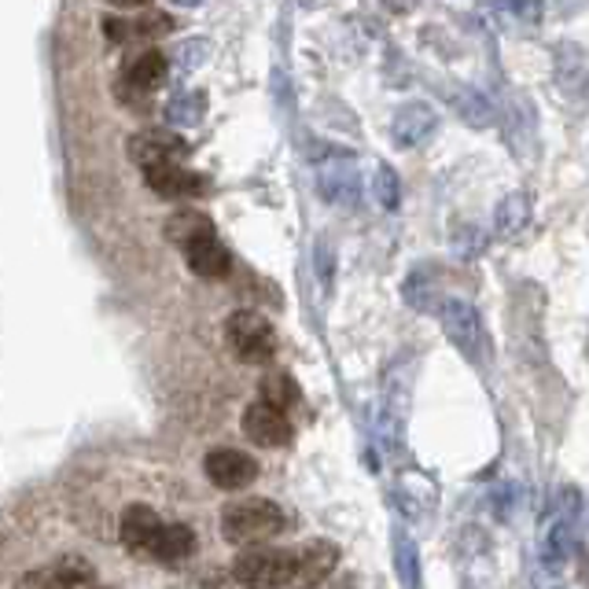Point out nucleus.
I'll list each match as a JSON object with an SVG mask.
<instances>
[{
    "instance_id": "nucleus-3",
    "label": "nucleus",
    "mask_w": 589,
    "mask_h": 589,
    "mask_svg": "<svg viewBox=\"0 0 589 589\" xmlns=\"http://www.w3.org/2000/svg\"><path fill=\"white\" fill-rule=\"evenodd\" d=\"M226 340L232 354L247 364H266L277 354V335L273 324L255 310H236L226 321Z\"/></svg>"
},
{
    "instance_id": "nucleus-25",
    "label": "nucleus",
    "mask_w": 589,
    "mask_h": 589,
    "mask_svg": "<svg viewBox=\"0 0 589 589\" xmlns=\"http://www.w3.org/2000/svg\"><path fill=\"white\" fill-rule=\"evenodd\" d=\"M383 4H387V8H395V12H406V8H409V0H383Z\"/></svg>"
},
{
    "instance_id": "nucleus-28",
    "label": "nucleus",
    "mask_w": 589,
    "mask_h": 589,
    "mask_svg": "<svg viewBox=\"0 0 589 589\" xmlns=\"http://www.w3.org/2000/svg\"><path fill=\"white\" fill-rule=\"evenodd\" d=\"M564 8H575V4H586V0H560Z\"/></svg>"
},
{
    "instance_id": "nucleus-9",
    "label": "nucleus",
    "mask_w": 589,
    "mask_h": 589,
    "mask_svg": "<svg viewBox=\"0 0 589 589\" xmlns=\"http://www.w3.org/2000/svg\"><path fill=\"white\" fill-rule=\"evenodd\" d=\"M144 181H148V189H152L155 195H163V200H189V195L207 192V177L184 170V166H177V163L148 166Z\"/></svg>"
},
{
    "instance_id": "nucleus-14",
    "label": "nucleus",
    "mask_w": 589,
    "mask_h": 589,
    "mask_svg": "<svg viewBox=\"0 0 589 589\" xmlns=\"http://www.w3.org/2000/svg\"><path fill=\"white\" fill-rule=\"evenodd\" d=\"M163 530V520H158L155 509L148 504H129L126 516H121V541L137 553H152V541Z\"/></svg>"
},
{
    "instance_id": "nucleus-13",
    "label": "nucleus",
    "mask_w": 589,
    "mask_h": 589,
    "mask_svg": "<svg viewBox=\"0 0 589 589\" xmlns=\"http://www.w3.org/2000/svg\"><path fill=\"white\" fill-rule=\"evenodd\" d=\"M184 258H189V266H192L195 277H207V280L229 277V269H232L229 247L218 236H203V240L189 243V247H184Z\"/></svg>"
},
{
    "instance_id": "nucleus-18",
    "label": "nucleus",
    "mask_w": 589,
    "mask_h": 589,
    "mask_svg": "<svg viewBox=\"0 0 589 589\" xmlns=\"http://www.w3.org/2000/svg\"><path fill=\"white\" fill-rule=\"evenodd\" d=\"M258 390H261V401L284 409V413H292V409L303 406V390H298V383L287 376V372H266Z\"/></svg>"
},
{
    "instance_id": "nucleus-15",
    "label": "nucleus",
    "mask_w": 589,
    "mask_h": 589,
    "mask_svg": "<svg viewBox=\"0 0 589 589\" xmlns=\"http://www.w3.org/2000/svg\"><path fill=\"white\" fill-rule=\"evenodd\" d=\"M192 553H195V530L184 527V523H163L148 556L163 560V564H177V560H189Z\"/></svg>"
},
{
    "instance_id": "nucleus-4",
    "label": "nucleus",
    "mask_w": 589,
    "mask_h": 589,
    "mask_svg": "<svg viewBox=\"0 0 589 589\" xmlns=\"http://www.w3.org/2000/svg\"><path fill=\"white\" fill-rule=\"evenodd\" d=\"M438 317H443V329H446V335H450L453 347L461 350L469 361H479V354H483V321H479V313H475V306L464 303V298H446Z\"/></svg>"
},
{
    "instance_id": "nucleus-16",
    "label": "nucleus",
    "mask_w": 589,
    "mask_h": 589,
    "mask_svg": "<svg viewBox=\"0 0 589 589\" xmlns=\"http://www.w3.org/2000/svg\"><path fill=\"white\" fill-rule=\"evenodd\" d=\"M126 81L133 86L137 92H152L158 89L166 81V55L163 52H155V49H148V52H140L133 63L126 67Z\"/></svg>"
},
{
    "instance_id": "nucleus-21",
    "label": "nucleus",
    "mask_w": 589,
    "mask_h": 589,
    "mask_svg": "<svg viewBox=\"0 0 589 589\" xmlns=\"http://www.w3.org/2000/svg\"><path fill=\"white\" fill-rule=\"evenodd\" d=\"M453 104H457V115L469 121L472 129H486V126H494V118H498V111H494L490 100L475 89H461L453 97Z\"/></svg>"
},
{
    "instance_id": "nucleus-26",
    "label": "nucleus",
    "mask_w": 589,
    "mask_h": 589,
    "mask_svg": "<svg viewBox=\"0 0 589 589\" xmlns=\"http://www.w3.org/2000/svg\"><path fill=\"white\" fill-rule=\"evenodd\" d=\"M111 4H118V8H140V4H148V0H111Z\"/></svg>"
},
{
    "instance_id": "nucleus-24",
    "label": "nucleus",
    "mask_w": 589,
    "mask_h": 589,
    "mask_svg": "<svg viewBox=\"0 0 589 589\" xmlns=\"http://www.w3.org/2000/svg\"><path fill=\"white\" fill-rule=\"evenodd\" d=\"M512 12H516V18H523V23H538L541 0H512Z\"/></svg>"
},
{
    "instance_id": "nucleus-10",
    "label": "nucleus",
    "mask_w": 589,
    "mask_h": 589,
    "mask_svg": "<svg viewBox=\"0 0 589 589\" xmlns=\"http://www.w3.org/2000/svg\"><path fill=\"white\" fill-rule=\"evenodd\" d=\"M184 152H189V144H184L181 137L170 133V129H148V133H137L129 140V155H133V163L140 170H148V166H163V163H177Z\"/></svg>"
},
{
    "instance_id": "nucleus-12",
    "label": "nucleus",
    "mask_w": 589,
    "mask_h": 589,
    "mask_svg": "<svg viewBox=\"0 0 589 589\" xmlns=\"http://www.w3.org/2000/svg\"><path fill=\"white\" fill-rule=\"evenodd\" d=\"M438 129V115L427 104H406L390 121V137H395L398 148H420L435 137Z\"/></svg>"
},
{
    "instance_id": "nucleus-8",
    "label": "nucleus",
    "mask_w": 589,
    "mask_h": 589,
    "mask_svg": "<svg viewBox=\"0 0 589 589\" xmlns=\"http://www.w3.org/2000/svg\"><path fill=\"white\" fill-rule=\"evenodd\" d=\"M89 582H92V564L78 556H63L60 564L23 575L18 578V589H89Z\"/></svg>"
},
{
    "instance_id": "nucleus-23",
    "label": "nucleus",
    "mask_w": 589,
    "mask_h": 589,
    "mask_svg": "<svg viewBox=\"0 0 589 589\" xmlns=\"http://www.w3.org/2000/svg\"><path fill=\"white\" fill-rule=\"evenodd\" d=\"M376 200H380V207H387V210H395L401 203V184L390 166H380L376 170Z\"/></svg>"
},
{
    "instance_id": "nucleus-5",
    "label": "nucleus",
    "mask_w": 589,
    "mask_h": 589,
    "mask_svg": "<svg viewBox=\"0 0 589 589\" xmlns=\"http://www.w3.org/2000/svg\"><path fill=\"white\" fill-rule=\"evenodd\" d=\"M243 435L251 438L255 446H266V450H273V446H287L292 443V420H287L284 409L269 406V401H251L247 409H243Z\"/></svg>"
},
{
    "instance_id": "nucleus-6",
    "label": "nucleus",
    "mask_w": 589,
    "mask_h": 589,
    "mask_svg": "<svg viewBox=\"0 0 589 589\" xmlns=\"http://www.w3.org/2000/svg\"><path fill=\"white\" fill-rule=\"evenodd\" d=\"M317 181H321V195L329 203L350 207V203H358V195H361V174L347 152H335L332 158H324L321 170H317Z\"/></svg>"
},
{
    "instance_id": "nucleus-11",
    "label": "nucleus",
    "mask_w": 589,
    "mask_h": 589,
    "mask_svg": "<svg viewBox=\"0 0 589 589\" xmlns=\"http://www.w3.org/2000/svg\"><path fill=\"white\" fill-rule=\"evenodd\" d=\"M335 564H340L335 541H310V546H298V572H295V582L287 589H317L335 572Z\"/></svg>"
},
{
    "instance_id": "nucleus-7",
    "label": "nucleus",
    "mask_w": 589,
    "mask_h": 589,
    "mask_svg": "<svg viewBox=\"0 0 589 589\" xmlns=\"http://www.w3.org/2000/svg\"><path fill=\"white\" fill-rule=\"evenodd\" d=\"M203 472L207 479L218 486V490H243L258 479V464L255 457H247L243 450H214L203 461Z\"/></svg>"
},
{
    "instance_id": "nucleus-27",
    "label": "nucleus",
    "mask_w": 589,
    "mask_h": 589,
    "mask_svg": "<svg viewBox=\"0 0 589 589\" xmlns=\"http://www.w3.org/2000/svg\"><path fill=\"white\" fill-rule=\"evenodd\" d=\"M174 4H181V8H195L200 0H174Z\"/></svg>"
},
{
    "instance_id": "nucleus-22",
    "label": "nucleus",
    "mask_w": 589,
    "mask_h": 589,
    "mask_svg": "<svg viewBox=\"0 0 589 589\" xmlns=\"http://www.w3.org/2000/svg\"><path fill=\"white\" fill-rule=\"evenodd\" d=\"M395 564H398L401 586H406V589H417V578H420L417 549H413V541H409L406 535H398V538H395Z\"/></svg>"
},
{
    "instance_id": "nucleus-1",
    "label": "nucleus",
    "mask_w": 589,
    "mask_h": 589,
    "mask_svg": "<svg viewBox=\"0 0 589 589\" xmlns=\"http://www.w3.org/2000/svg\"><path fill=\"white\" fill-rule=\"evenodd\" d=\"M284 527V509L269 498H236L221 509V535L229 546H261V541L277 538Z\"/></svg>"
},
{
    "instance_id": "nucleus-20",
    "label": "nucleus",
    "mask_w": 589,
    "mask_h": 589,
    "mask_svg": "<svg viewBox=\"0 0 589 589\" xmlns=\"http://www.w3.org/2000/svg\"><path fill=\"white\" fill-rule=\"evenodd\" d=\"M203 115H207V97L203 92H177L170 104H166V121L177 129L200 126Z\"/></svg>"
},
{
    "instance_id": "nucleus-2",
    "label": "nucleus",
    "mask_w": 589,
    "mask_h": 589,
    "mask_svg": "<svg viewBox=\"0 0 589 589\" xmlns=\"http://www.w3.org/2000/svg\"><path fill=\"white\" fill-rule=\"evenodd\" d=\"M298 572V549L247 546L232 564V578L243 589H287Z\"/></svg>"
},
{
    "instance_id": "nucleus-19",
    "label": "nucleus",
    "mask_w": 589,
    "mask_h": 589,
    "mask_svg": "<svg viewBox=\"0 0 589 589\" xmlns=\"http://www.w3.org/2000/svg\"><path fill=\"white\" fill-rule=\"evenodd\" d=\"M530 221V200L523 192L504 195L498 203V214H494V226H498L501 236H516V232Z\"/></svg>"
},
{
    "instance_id": "nucleus-17",
    "label": "nucleus",
    "mask_w": 589,
    "mask_h": 589,
    "mask_svg": "<svg viewBox=\"0 0 589 589\" xmlns=\"http://www.w3.org/2000/svg\"><path fill=\"white\" fill-rule=\"evenodd\" d=\"M214 236V226L207 214L200 210H177L170 221H166V240L177 243V247H189V243Z\"/></svg>"
}]
</instances>
